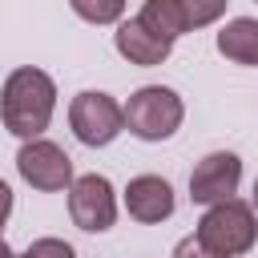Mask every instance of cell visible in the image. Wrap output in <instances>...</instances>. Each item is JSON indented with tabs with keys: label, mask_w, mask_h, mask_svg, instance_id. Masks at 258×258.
Masks as SVG:
<instances>
[{
	"label": "cell",
	"mask_w": 258,
	"mask_h": 258,
	"mask_svg": "<svg viewBox=\"0 0 258 258\" xmlns=\"http://www.w3.org/2000/svg\"><path fill=\"white\" fill-rule=\"evenodd\" d=\"M218 52L234 64H258V20L238 16L218 32Z\"/></svg>",
	"instance_id": "cell-10"
},
{
	"label": "cell",
	"mask_w": 258,
	"mask_h": 258,
	"mask_svg": "<svg viewBox=\"0 0 258 258\" xmlns=\"http://www.w3.org/2000/svg\"><path fill=\"white\" fill-rule=\"evenodd\" d=\"M194 234H198L210 250H218V254H226V258H238V254H246V250L258 242V218H254V210H250L246 202L226 198V202H214V206L202 214V222H198Z\"/></svg>",
	"instance_id": "cell-2"
},
{
	"label": "cell",
	"mask_w": 258,
	"mask_h": 258,
	"mask_svg": "<svg viewBox=\"0 0 258 258\" xmlns=\"http://www.w3.org/2000/svg\"><path fill=\"white\" fill-rule=\"evenodd\" d=\"M73 4V12L81 16V20H89V24H113V20H121V12H125V0H69Z\"/></svg>",
	"instance_id": "cell-13"
},
{
	"label": "cell",
	"mask_w": 258,
	"mask_h": 258,
	"mask_svg": "<svg viewBox=\"0 0 258 258\" xmlns=\"http://www.w3.org/2000/svg\"><path fill=\"white\" fill-rule=\"evenodd\" d=\"M69 214L73 222L85 230V234H101L113 226L117 218V198H113V185L109 177L101 173H85L69 185Z\"/></svg>",
	"instance_id": "cell-6"
},
{
	"label": "cell",
	"mask_w": 258,
	"mask_h": 258,
	"mask_svg": "<svg viewBox=\"0 0 258 258\" xmlns=\"http://www.w3.org/2000/svg\"><path fill=\"white\" fill-rule=\"evenodd\" d=\"M0 258H16V254L8 250V242H4V238H0Z\"/></svg>",
	"instance_id": "cell-17"
},
{
	"label": "cell",
	"mask_w": 258,
	"mask_h": 258,
	"mask_svg": "<svg viewBox=\"0 0 258 258\" xmlns=\"http://www.w3.org/2000/svg\"><path fill=\"white\" fill-rule=\"evenodd\" d=\"M0 226H4V222H0Z\"/></svg>",
	"instance_id": "cell-19"
},
{
	"label": "cell",
	"mask_w": 258,
	"mask_h": 258,
	"mask_svg": "<svg viewBox=\"0 0 258 258\" xmlns=\"http://www.w3.org/2000/svg\"><path fill=\"white\" fill-rule=\"evenodd\" d=\"M69 125H73V133H77L81 145H109L125 129V109L109 93L85 89L69 105Z\"/></svg>",
	"instance_id": "cell-4"
},
{
	"label": "cell",
	"mask_w": 258,
	"mask_h": 258,
	"mask_svg": "<svg viewBox=\"0 0 258 258\" xmlns=\"http://www.w3.org/2000/svg\"><path fill=\"white\" fill-rule=\"evenodd\" d=\"M254 206H258V181H254Z\"/></svg>",
	"instance_id": "cell-18"
},
{
	"label": "cell",
	"mask_w": 258,
	"mask_h": 258,
	"mask_svg": "<svg viewBox=\"0 0 258 258\" xmlns=\"http://www.w3.org/2000/svg\"><path fill=\"white\" fill-rule=\"evenodd\" d=\"M113 44H117V52L129 60V64H161L165 56H169V48H173V40H165V36H157L153 28H145L137 16L133 20H125V24H117V32H113Z\"/></svg>",
	"instance_id": "cell-9"
},
{
	"label": "cell",
	"mask_w": 258,
	"mask_h": 258,
	"mask_svg": "<svg viewBox=\"0 0 258 258\" xmlns=\"http://www.w3.org/2000/svg\"><path fill=\"white\" fill-rule=\"evenodd\" d=\"M121 109H125L129 133L141 137V141H165V137H173L177 125H181V117H185L181 97H177L173 89H165V85H145V89H137V93L129 97V105H121Z\"/></svg>",
	"instance_id": "cell-3"
},
{
	"label": "cell",
	"mask_w": 258,
	"mask_h": 258,
	"mask_svg": "<svg viewBox=\"0 0 258 258\" xmlns=\"http://www.w3.org/2000/svg\"><path fill=\"white\" fill-rule=\"evenodd\" d=\"M173 4H177V12H181L185 32H189V28H206V24H214V20L226 12L230 0H173Z\"/></svg>",
	"instance_id": "cell-12"
},
{
	"label": "cell",
	"mask_w": 258,
	"mask_h": 258,
	"mask_svg": "<svg viewBox=\"0 0 258 258\" xmlns=\"http://www.w3.org/2000/svg\"><path fill=\"white\" fill-rule=\"evenodd\" d=\"M238 181H242V161H238V153L218 149V153H206V157L194 165V173H189V198H194L198 206H214V202L234 198Z\"/></svg>",
	"instance_id": "cell-7"
},
{
	"label": "cell",
	"mask_w": 258,
	"mask_h": 258,
	"mask_svg": "<svg viewBox=\"0 0 258 258\" xmlns=\"http://www.w3.org/2000/svg\"><path fill=\"white\" fill-rule=\"evenodd\" d=\"M125 210H129V218H137V222H145V226L165 222V218L173 214V189H169V181L157 177V173L133 177V181L125 185Z\"/></svg>",
	"instance_id": "cell-8"
},
{
	"label": "cell",
	"mask_w": 258,
	"mask_h": 258,
	"mask_svg": "<svg viewBox=\"0 0 258 258\" xmlns=\"http://www.w3.org/2000/svg\"><path fill=\"white\" fill-rule=\"evenodd\" d=\"M173 258H226V254H218V250H210L198 234H189V238H181L177 242V250H173Z\"/></svg>",
	"instance_id": "cell-15"
},
{
	"label": "cell",
	"mask_w": 258,
	"mask_h": 258,
	"mask_svg": "<svg viewBox=\"0 0 258 258\" xmlns=\"http://www.w3.org/2000/svg\"><path fill=\"white\" fill-rule=\"evenodd\" d=\"M16 169H20V177L32 189H44V194H56V189L73 185V161H69V153L60 145L44 141V137H32V141L20 145Z\"/></svg>",
	"instance_id": "cell-5"
},
{
	"label": "cell",
	"mask_w": 258,
	"mask_h": 258,
	"mask_svg": "<svg viewBox=\"0 0 258 258\" xmlns=\"http://www.w3.org/2000/svg\"><path fill=\"white\" fill-rule=\"evenodd\" d=\"M137 20H141L145 28H153L157 36H165V40H177V36L185 32L181 12H177L173 0H145V8L137 12Z\"/></svg>",
	"instance_id": "cell-11"
},
{
	"label": "cell",
	"mask_w": 258,
	"mask_h": 258,
	"mask_svg": "<svg viewBox=\"0 0 258 258\" xmlns=\"http://www.w3.org/2000/svg\"><path fill=\"white\" fill-rule=\"evenodd\" d=\"M20 258H77V254H73V246L60 242V238H36Z\"/></svg>",
	"instance_id": "cell-14"
},
{
	"label": "cell",
	"mask_w": 258,
	"mask_h": 258,
	"mask_svg": "<svg viewBox=\"0 0 258 258\" xmlns=\"http://www.w3.org/2000/svg\"><path fill=\"white\" fill-rule=\"evenodd\" d=\"M52 109H56V85L48 73L24 64L16 73H8L4 89H0V117H4V129L32 141L48 129L52 121Z\"/></svg>",
	"instance_id": "cell-1"
},
{
	"label": "cell",
	"mask_w": 258,
	"mask_h": 258,
	"mask_svg": "<svg viewBox=\"0 0 258 258\" xmlns=\"http://www.w3.org/2000/svg\"><path fill=\"white\" fill-rule=\"evenodd\" d=\"M12 214V189H8V181H0V222Z\"/></svg>",
	"instance_id": "cell-16"
}]
</instances>
